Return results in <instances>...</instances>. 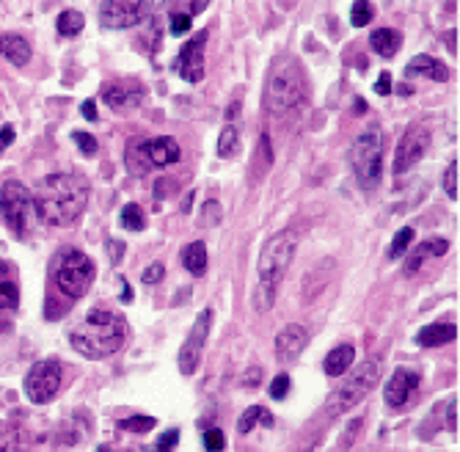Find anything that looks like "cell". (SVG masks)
<instances>
[{
  "mask_svg": "<svg viewBox=\"0 0 460 452\" xmlns=\"http://www.w3.org/2000/svg\"><path fill=\"white\" fill-rule=\"evenodd\" d=\"M89 201V185L77 174H50L36 185V216L50 226H69Z\"/></svg>",
  "mask_w": 460,
  "mask_h": 452,
  "instance_id": "1",
  "label": "cell"
},
{
  "mask_svg": "<svg viewBox=\"0 0 460 452\" xmlns=\"http://www.w3.org/2000/svg\"><path fill=\"white\" fill-rule=\"evenodd\" d=\"M124 337H128V323L111 309H92L69 332L72 348L86 359L113 356L116 350H121Z\"/></svg>",
  "mask_w": 460,
  "mask_h": 452,
  "instance_id": "2",
  "label": "cell"
},
{
  "mask_svg": "<svg viewBox=\"0 0 460 452\" xmlns=\"http://www.w3.org/2000/svg\"><path fill=\"white\" fill-rule=\"evenodd\" d=\"M296 257V232H279L273 235L260 254V265H257V290H254V306L257 312H270L279 296L281 279Z\"/></svg>",
  "mask_w": 460,
  "mask_h": 452,
  "instance_id": "3",
  "label": "cell"
},
{
  "mask_svg": "<svg viewBox=\"0 0 460 452\" xmlns=\"http://www.w3.org/2000/svg\"><path fill=\"white\" fill-rule=\"evenodd\" d=\"M306 97V75L304 66L292 58L281 56L270 75H268V86H265V108L270 116H281L292 108H298Z\"/></svg>",
  "mask_w": 460,
  "mask_h": 452,
  "instance_id": "4",
  "label": "cell"
},
{
  "mask_svg": "<svg viewBox=\"0 0 460 452\" xmlns=\"http://www.w3.org/2000/svg\"><path fill=\"white\" fill-rule=\"evenodd\" d=\"M386 138L381 128H367L350 149V163L356 180L364 191H375L381 185L384 177V152H386Z\"/></svg>",
  "mask_w": 460,
  "mask_h": 452,
  "instance_id": "5",
  "label": "cell"
},
{
  "mask_svg": "<svg viewBox=\"0 0 460 452\" xmlns=\"http://www.w3.org/2000/svg\"><path fill=\"white\" fill-rule=\"evenodd\" d=\"M94 276H97V268L92 257L83 254L80 249H72V245H64L53 262V279L58 284V290L72 301L89 293Z\"/></svg>",
  "mask_w": 460,
  "mask_h": 452,
  "instance_id": "6",
  "label": "cell"
},
{
  "mask_svg": "<svg viewBox=\"0 0 460 452\" xmlns=\"http://www.w3.org/2000/svg\"><path fill=\"white\" fill-rule=\"evenodd\" d=\"M378 381H381V361L378 359H369V361L358 364L345 378V384L328 394V400H325L328 417H340L348 408L358 405L375 386H378Z\"/></svg>",
  "mask_w": 460,
  "mask_h": 452,
  "instance_id": "7",
  "label": "cell"
},
{
  "mask_svg": "<svg viewBox=\"0 0 460 452\" xmlns=\"http://www.w3.org/2000/svg\"><path fill=\"white\" fill-rule=\"evenodd\" d=\"M0 218H4L12 235H17L20 240L31 235L36 224V204H33V193L22 182L9 180L0 188Z\"/></svg>",
  "mask_w": 460,
  "mask_h": 452,
  "instance_id": "8",
  "label": "cell"
},
{
  "mask_svg": "<svg viewBox=\"0 0 460 452\" xmlns=\"http://www.w3.org/2000/svg\"><path fill=\"white\" fill-rule=\"evenodd\" d=\"M61 389V364L56 361H39L28 369L25 376V394L31 403L45 405L50 403Z\"/></svg>",
  "mask_w": 460,
  "mask_h": 452,
  "instance_id": "9",
  "label": "cell"
},
{
  "mask_svg": "<svg viewBox=\"0 0 460 452\" xmlns=\"http://www.w3.org/2000/svg\"><path fill=\"white\" fill-rule=\"evenodd\" d=\"M428 149H430V130H428L425 125H411V128L402 133L400 144H397L392 172H394V174H405L411 166H416V163H420V160L425 157Z\"/></svg>",
  "mask_w": 460,
  "mask_h": 452,
  "instance_id": "10",
  "label": "cell"
},
{
  "mask_svg": "<svg viewBox=\"0 0 460 452\" xmlns=\"http://www.w3.org/2000/svg\"><path fill=\"white\" fill-rule=\"evenodd\" d=\"M210 323H213V309H201L193 328H190V334L180 350V373L182 376H193L196 373V367L201 361V350H204V342L207 337H210Z\"/></svg>",
  "mask_w": 460,
  "mask_h": 452,
  "instance_id": "11",
  "label": "cell"
},
{
  "mask_svg": "<svg viewBox=\"0 0 460 452\" xmlns=\"http://www.w3.org/2000/svg\"><path fill=\"white\" fill-rule=\"evenodd\" d=\"M149 17V4H133V0H111L100 6V22L108 31L133 28Z\"/></svg>",
  "mask_w": 460,
  "mask_h": 452,
  "instance_id": "12",
  "label": "cell"
},
{
  "mask_svg": "<svg viewBox=\"0 0 460 452\" xmlns=\"http://www.w3.org/2000/svg\"><path fill=\"white\" fill-rule=\"evenodd\" d=\"M102 100L116 113H130L144 102V86L136 80H113L102 86Z\"/></svg>",
  "mask_w": 460,
  "mask_h": 452,
  "instance_id": "13",
  "label": "cell"
},
{
  "mask_svg": "<svg viewBox=\"0 0 460 452\" xmlns=\"http://www.w3.org/2000/svg\"><path fill=\"white\" fill-rule=\"evenodd\" d=\"M207 33L210 31H199L190 42L182 45L180 50V61H177V69L182 75V80L188 84H199L204 77V48H207Z\"/></svg>",
  "mask_w": 460,
  "mask_h": 452,
  "instance_id": "14",
  "label": "cell"
},
{
  "mask_svg": "<svg viewBox=\"0 0 460 452\" xmlns=\"http://www.w3.org/2000/svg\"><path fill=\"white\" fill-rule=\"evenodd\" d=\"M309 345V328L301 323H289L276 334V356L281 361H296Z\"/></svg>",
  "mask_w": 460,
  "mask_h": 452,
  "instance_id": "15",
  "label": "cell"
},
{
  "mask_svg": "<svg viewBox=\"0 0 460 452\" xmlns=\"http://www.w3.org/2000/svg\"><path fill=\"white\" fill-rule=\"evenodd\" d=\"M420 386V373H413V369H405V367H397L386 389H384V400L389 408H402L408 403V397L413 394V389Z\"/></svg>",
  "mask_w": 460,
  "mask_h": 452,
  "instance_id": "16",
  "label": "cell"
},
{
  "mask_svg": "<svg viewBox=\"0 0 460 452\" xmlns=\"http://www.w3.org/2000/svg\"><path fill=\"white\" fill-rule=\"evenodd\" d=\"M144 155L149 160L152 169H165V166H174V163L182 157L180 144L169 136H160L152 141H144Z\"/></svg>",
  "mask_w": 460,
  "mask_h": 452,
  "instance_id": "17",
  "label": "cell"
},
{
  "mask_svg": "<svg viewBox=\"0 0 460 452\" xmlns=\"http://www.w3.org/2000/svg\"><path fill=\"white\" fill-rule=\"evenodd\" d=\"M447 252H449V243L444 237H430V240L416 245V249L408 254V260L402 265V273L405 276H416V273H420V268H422V262H428L433 257H444Z\"/></svg>",
  "mask_w": 460,
  "mask_h": 452,
  "instance_id": "18",
  "label": "cell"
},
{
  "mask_svg": "<svg viewBox=\"0 0 460 452\" xmlns=\"http://www.w3.org/2000/svg\"><path fill=\"white\" fill-rule=\"evenodd\" d=\"M457 340V325L455 323H430L425 328H420V334H416V342L422 348H441V345H449Z\"/></svg>",
  "mask_w": 460,
  "mask_h": 452,
  "instance_id": "19",
  "label": "cell"
},
{
  "mask_svg": "<svg viewBox=\"0 0 460 452\" xmlns=\"http://www.w3.org/2000/svg\"><path fill=\"white\" fill-rule=\"evenodd\" d=\"M20 287H17V268L6 260H0V309H17Z\"/></svg>",
  "mask_w": 460,
  "mask_h": 452,
  "instance_id": "20",
  "label": "cell"
},
{
  "mask_svg": "<svg viewBox=\"0 0 460 452\" xmlns=\"http://www.w3.org/2000/svg\"><path fill=\"white\" fill-rule=\"evenodd\" d=\"M353 359H356V348L353 345H337L325 359H323V369L328 378H340L345 376L348 369L353 367Z\"/></svg>",
  "mask_w": 460,
  "mask_h": 452,
  "instance_id": "21",
  "label": "cell"
},
{
  "mask_svg": "<svg viewBox=\"0 0 460 452\" xmlns=\"http://www.w3.org/2000/svg\"><path fill=\"white\" fill-rule=\"evenodd\" d=\"M0 56L12 61L14 66H25L31 61V45L17 33H4L0 36Z\"/></svg>",
  "mask_w": 460,
  "mask_h": 452,
  "instance_id": "22",
  "label": "cell"
},
{
  "mask_svg": "<svg viewBox=\"0 0 460 452\" xmlns=\"http://www.w3.org/2000/svg\"><path fill=\"white\" fill-rule=\"evenodd\" d=\"M405 75L408 77H416V75H425L430 80H438V84H444V80H449V69L433 58V56H416L408 66H405Z\"/></svg>",
  "mask_w": 460,
  "mask_h": 452,
  "instance_id": "23",
  "label": "cell"
},
{
  "mask_svg": "<svg viewBox=\"0 0 460 452\" xmlns=\"http://www.w3.org/2000/svg\"><path fill=\"white\" fill-rule=\"evenodd\" d=\"M369 48L384 58H392L402 48V36L394 28H378V31L369 33Z\"/></svg>",
  "mask_w": 460,
  "mask_h": 452,
  "instance_id": "24",
  "label": "cell"
},
{
  "mask_svg": "<svg viewBox=\"0 0 460 452\" xmlns=\"http://www.w3.org/2000/svg\"><path fill=\"white\" fill-rule=\"evenodd\" d=\"M182 265L190 276H204L207 273V245L201 240H193L182 249Z\"/></svg>",
  "mask_w": 460,
  "mask_h": 452,
  "instance_id": "25",
  "label": "cell"
},
{
  "mask_svg": "<svg viewBox=\"0 0 460 452\" xmlns=\"http://www.w3.org/2000/svg\"><path fill=\"white\" fill-rule=\"evenodd\" d=\"M257 425H265V428L273 425V417H270V411L265 405H251V408H245L243 417L237 420V430L240 433H251Z\"/></svg>",
  "mask_w": 460,
  "mask_h": 452,
  "instance_id": "26",
  "label": "cell"
},
{
  "mask_svg": "<svg viewBox=\"0 0 460 452\" xmlns=\"http://www.w3.org/2000/svg\"><path fill=\"white\" fill-rule=\"evenodd\" d=\"M124 160H128L130 174H136V177H144L146 172H152L149 160L144 155V141H130L128 152H124Z\"/></svg>",
  "mask_w": 460,
  "mask_h": 452,
  "instance_id": "27",
  "label": "cell"
},
{
  "mask_svg": "<svg viewBox=\"0 0 460 452\" xmlns=\"http://www.w3.org/2000/svg\"><path fill=\"white\" fill-rule=\"evenodd\" d=\"M25 441L20 428L14 425H0V452H25Z\"/></svg>",
  "mask_w": 460,
  "mask_h": 452,
  "instance_id": "28",
  "label": "cell"
},
{
  "mask_svg": "<svg viewBox=\"0 0 460 452\" xmlns=\"http://www.w3.org/2000/svg\"><path fill=\"white\" fill-rule=\"evenodd\" d=\"M83 25H86V17H83L77 9H66L58 14V33L61 36H77L83 31Z\"/></svg>",
  "mask_w": 460,
  "mask_h": 452,
  "instance_id": "29",
  "label": "cell"
},
{
  "mask_svg": "<svg viewBox=\"0 0 460 452\" xmlns=\"http://www.w3.org/2000/svg\"><path fill=\"white\" fill-rule=\"evenodd\" d=\"M119 224H121L124 229H130V232H141L144 224H146L144 210L138 208V204H128V208H124L121 216H119Z\"/></svg>",
  "mask_w": 460,
  "mask_h": 452,
  "instance_id": "30",
  "label": "cell"
},
{
  "mask_svg": "<svg viewBox=\"0 0 460 452\" xmlns=\"http://www.w3.org/2000/svg\"><path fill=\"white\" fill-rule=\"evenodd\" d=\"M237 146H240V133H237V128H234V125H226V128L221 130V136H218V155H221V157H232V155H237Z\"/></svg>",
  "mask_w": 460,
  "mask_h": 452,
  "instance_id": "31",
  "label": "cell"
},
{
  "mask_svg": "<svg viewBox=\"0 0 460 452\" xmlns=\"http://www.w3.org/2000/svg\"><path fill=\"white\" fill-rule=\"evenodd\" d=\"M413 229L411 226H402L397 235H394V240H392V245H389V260H400L405 252H408V245L413 243Z\"/></svg>",
  "mask_w": 460,
  "mask_h": 452,
  "instance_id": "32",
  "label": "cell"
},
{
  "mask_svg": "<svg viewBox=\"0 0 460 452\" xmlns=\"http://www.w3.org/2000/svg\"><path fill=\"white\" fill-rule=\"evenodd\" d=\"M254 166H262V172H268L273 166V149H270V136L268 133L260 138V146L254 152Z\"/></svg>",
  "mask_w": 460,
  "mask_h": 452,
  "instance_id": "33",
  "label": "cell"
},
{
  "mask_svg": "<svg viewBox=\"0 0 460 452\" xmlns=\"http://www.w3.org/2000/svg\"><path fill=\"white\" fill-rule=\"evenodd\" d=\"M155 425H157V420H155V417H130V420L119 422V428H121V430H130V433H149Z\"/></svg>",
  "mask_w": 460,
  "mask_h": 452,
  "instance_id": "34",
  "label": "cell"
},
{
  "mask_svg": "<svg viewBox=\"0 0 460 452\" xmlns=\"http://www.w3.org/2000/svg\"><path fill=\"white\" fill-rule=\"evenodd\" d=\"M375 17V9L372 4H353V14H350V22L353 28H367Z\"/></svg>",
  "mask_w": 460,
  "mask_h": 452,
  "instance_id": "35",
  "label": "cell"
},
{
  "mask_svg": "<svg viewBox=\"0 0 460 452\" xmlns=\"http://www.w3.org/2000/svg\"><path fill=\"white\" fill-rule=\"evenodd\" d=\"M204 449L207 452H224L226 449V439H224V430L218 428H210V430H204Z\"/></svg>",
  "mask_w": 460,
  "mask_h": 452,
  "instance_id": "36",
  "label": "cell"
},
{
  "mask_svg": "<svg viewBox=\"0 0 460 452\" xmlns=\"http://www.w3.org/2000/svg\"><path fill=\"white\" fill-rule=\"evenodd\" d=\"M72 141L77 144V149H80L83 155H89V157L97 155V138H94L92 133H80V130H77V133H72Z\"/></svg>",
  "mask_w": 460,
  "mask_h": 452,
  "instance_id": "37",
  "label": "cell"
},
{
  "mask_svg": "<svg viewBox=\"0 0 460 452\" xmlns=\"http://www.w3.org/2000/svg\"><path fill=\"white\" fill-rule=\"evenodd\" d=\"M444 193L449 199H457V160H452L444 172Z\"/></svg>",
  "mask_w": 460,
  "mask_h": 452,
  "instance_id": "38",
  "label": "cell"
},
{
  "mask_svg": "<svg viewBox=\"0 0 460 452\" xmlns=\"http://www.w3.org/2000/svg\"><path fill=\"white\" fill-rule=\"evenodd\" d=\"M289 384H292V381H289V376H287V373L276 376V378H273V384H270V397H273V400H284V397L289 394Z\"/></svg>",
  "mask_w": 460,
  "mask_h": 452,
  "instance_id": "39",
  "label": "cell"
},
{
  "mask_svg": "<svg viewBox=\"0 0 460 452\" xmlns=\"http://www.w3.org/2000/svg\"><path fill=\"white\" fill-rule=\"evenodd\" d=\"M180 441V430H169V433H163L155 444V452H172Z\"/></svg>",
  "mask_w": 460,
  "mask_h": 452,
  "instance_id": "40",
  "label": "cell"
},
{
  "mask_svg": "<svg viewBox=\"0 0 460 452\" xmlns=\"http://www.w3.org/2000/svg\"><path fill=\"white\" fill-rule=\"evenodd\" d=\"M190 31V14H172V36H182Z\"/></svg>",
  "mask_w": 460,
  "mask_h": 452,
  "instance_id": "41",
  "label": "cell"
},
{
  "mask_svg": "<svg viewBox=\"0 0 460 452\" xmlns=\"http://www.w3.org/2000/svg\"><path fill=\"white\" fill-rule=\"evenodd\" d=\"M163 273H165V268L160 265V262H152L146 270H144V276H141V281L144 284H157L160 279H163Z\"/></svg>",
  "mask_w": 460,
  "mask_h": 452,
  "instance_id": "42",
  "label": "cell"
},
{
  "mask_svg": "<svg viewBox=\"0 0 460 452\" xmlns=\"http://www.w3.org/2000/svg\"><path fill=\"white\" fill-rule=\"evenodd\" d=\"M447 428L455 433L457 430V397L449 403V411H447Z\"/></svg>",
  "mask_w": 460,
  "mask_h": 452,
  "instance_id": "43",
  "label": "cell"
},
{
  "mask_svg": "<svg viewBox=\"0 0 460 452\" xmlns=\"http://www.w3.org/2000/svg\"><path fill=\"white\" fill-rule=\"evenodd\" d=\"M375 92H378V94H389V92H392L389 72H384V75H381V80H378V84H375Z\"/></svg>",
  "mask_w": 460,
  "mask_h": 452,
  "instance_id": "44",
  "label": "cell"
},
{
  "mask_svg": "<svg viewBox=\"0 0 460 452\" xmlns=\"http://www.w3.org/2000/svg\"><path fill=\"white\" fill-rule=\"evenodd\" d=\"M12 141H14V130L12 128H0V152H4Z\"/></svg>",
  "mask_w": 460,
  "mask_h": 452,
  "instance_id": "45",
  "label": "cell"
},
{
  "mask_svg": "<svg viewBox=\"0 0 460 452\" xmlns=\"http://www.w3.org/2000/svg\"><path fill=\"white\" fill-rule=\"evenodd\" d=\"M80 111H83V116H86L89 121H97V105H94V100H86Z\"/></svg>",
  "mask_w": 460,
  "mask_h": 452,
  "instance_id": "46",
  "label": "cell"
},
{
  "mask_svg": "<svg viewBox=\"0 0 460 452\" xmlns=\"http://www.w3.org/2000/svg\"><path fill=\"white\" fill-rule=\"evenodd\" d=\"M119 301L124 304H133V290H130V284L121 279V293H119Z\"/></svg>",
  "mask_w": 460,
  "mask_h": 452,
  "instance_id": "47",
  "label": "cell"
},
{
  "mask_svg": "<svg viewBox=\"0 0 460 452\" xmlns=\"http://www.w3.org/2000/svg\"><path fill=\"white\" fill-rule=\"evenodd\" d=\"M260 378H262V369H260V367H251V369H248V376H245V381H243V384L248 386L251 381H260Z\"/></svg>",
  "mask_w": 460,
  "mask_h": 452,
  "instance_id": "48",
  "label": "cell"
},
{
  "mask_svg": "<svg viewBox=\"0 0 460 452\" xmlns=\"http://www.w3.org/2000/svg\"><path fill=\"white\" fill-rule=\"evenodd\" d=\"M111 252H113V254H111V260H113V262H119V257H121V254H119V252H121V245H119V243H111Z\"/></svg>",
  "mask_w": 460,
  "mask_h": 452,
  "instance_id": "49",
  "label": "cell"
},
{
  "mask_svg": "<svg viewBox=\"0 0 460 452\" xmlns=\"http://www.w3.org/2000/svg\"><path fill=\"white\" fill-rule=\"evenodd\" d=\"M190 201H193V191L185 196V213H190Z\"/></svg>",
  "mask_w": 460,
  "mask_h": 452,
  "instance_id": "50",
  "label": "cell"
},
{
  "mask_svg": "<svg viewBox=\"0 0 460 452\" xmlns=\"http://www.w3.org/2000/svg\"><path fill=\"white\" fill-rule=\"evenodd\" d=\"M201 9H207V4H196V6H193V12H190V17H193V14H199Z\"/></svg>",
  "mask_w": 460,
  "mask_h": 452,
  "instance_id": "51",
  "label": "cell"
},
{
  "mask_svg": "<svg viewBox=\"0 0 460 452\" xmlns=\"http://www.w3.org/2000/svg\"><path fill=\"white\" fill-rule=\"evenodd\" d=\"M97 452H116V449H111V447H100Z\"/></svg>",
  "mask_w": 460,
  "mask_h": 452,
  "instance_id": "52",
  "label": "cell"
}]
</instances>
